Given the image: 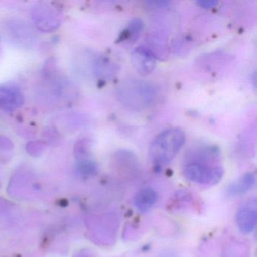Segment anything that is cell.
<instances>
[{"label": "cell", "mask_w": 257, "mask_h": 257, "mask_svg": "<svg viewBox=\"0 0 257 257\" xmlns=\"http://www.w3.org/2000/svg\"><path fill=\"white\" fill-rule=\"evenodd\" d=\"M219 162L220 151L218 147L197 146L185 156L182 172L191 183L200 186H215L222 180L225 173Z\"/></svg>", "instance_id": "6da1fadb"}, {"label": "cell", "mask_w": 257, "mask_h": 257, "mask_svg": "<svg viewBox=\"0 0 257 257\" xmlns=\"http://www.w3.org/2000/svg\"><path fill=\"white\" fill-rule=\"evenodd\" d=\"M118 101L130 110L142 111L153 106L158 96L156 85L139 79H127L117 88Z\"/></svg>", "instance_id": "7a4b0ae2"}, {"label": "cell", "mask_w": 257, "mask_h": 257, "mask_svg": "<svg viewBox=\"0 0 257 257\" xmlns=\"http://www.w3.org/2000/svg\"><path fill=\"white\" fill-rule=\"evenodd\" d=\"M186 143V135L179 127H171L161 132L153 139L149 148V157L156 170L162 169L176 157Z\"/></svg>", "instance_id": "3957f363"}, {"label": "cell", "mask_w": 257, "mask_h": 257, "mask_svg": "<svg viewBox=\"0 0 257 257\" xmlns=\"http://www.w3.org/2000/svg\"><path fill=\"white\" fill-rule=\"evenodd\" d=\"M31 18L37 29L43 32L56 31L62 22V13L55 6L46 2L37 3L31 10Z\"/></svg>", "instance_id": "277c9868"}, {"label": "cell", "mask_w": 257, "mask_h": 257, "mask_svg": "<svg viewBox=\"0 0 257 257\" xmlns=\"http://www.w3.org/2000/svg\"><path fill=\"white\" fill-rule=\"evenodd\" d=\"M24 103L25 96L19 87L10 84L0 85V113H13Z\"/></svg>", "instance_id": "5b68a950"}, {"label": "cell", "mask_w": 257, "mask_h": 257, "mask_svg": "<svg viewBox=\"0 0 257 257\" xmlns=\"http://www.w3.org/2000/svg\"><path fill=\"white\" fill-rule=\"evenodd\" d=\"M257 201L255 198H250L243 203L236 214V222L239 231L243 234L253 232L257 223Z\"/></svg>", "instance_id": "8992f818"}, {"label": "cell", "mask_w": 257, "mask_h": 257, "mask_svg": "<svg viewBox=\"0 0 257 257\" xmlns=\"http://www.w3.org/2000/svg\"><path fill=\"white\" fill-rule=\"evenodd\" d=\"M157 59L156 55L147 46H138L131 54L132 65L141 76H147L155 70Z\"/></svg>", "instance_id": "52a82bcc"}, {"label": "cell", "mask_w": 257, "mask_h": 257, "mask_svg": "<svg viewBox=\"0 0 257 257\" xmlns=\"http://www.w3.org/2000/svg\"><path fill=\"white\" fill-rule=\"evenodd\" d=\"M159 195L157 192L151 187L140 189L134 198L135 208L142 213H148L157 202Z\"/></svg>", "instance_id": "ba28073f"}, {"label": "cell", "mask_w": 257, "mask_h": 257, "mask_svg": "<svg viewBox=\"0 0 257 257\" xmlns=\"http://www.w3.org/2000/svg\"><path fill=\"white\" fill-rule=\"evenodd\" d=\"M255 173H246L227 187V195L229 197H238L247 193L255 186Z\"/></svg>", "instance_id": "9c48e42d"}, {"label": "cell", "mask_w": 257, "mask_h": 257, "mask_svg": "<svg viewBox=\"0 0 257 257\" xmlns=\"http://www.w3.org/2000/svg\"><path fill=\"white\" fill-rule=\"evenodd\" d=\"M144 28V21L140 18L132 19L125 29L121 32L118 41L135 42L138 40Z\"/></svg>", "instance_id": "30bf717a"}, {"label": "cell", "mask_w": 257, "mask_h": 257, "mask_svg": "<svg viewBox=\"0 0 257 257\" xmlns=\"http://www.w3.org/2000/svg\"><path fill=\"white\" fill-rule=\"evenodd\" d=\"M246 247L243 243H232L225 250L224 257H246Z\"/></svg>", "instance_id": "8fae6325"}, {"label": "cell", "mask_w": 257, "mask_h": 257, "mask_svg": "<svg viewBox=\"0 0 257 257\" xmlns=\"http://www.w3.org/2000/svg\"><path fill=\"white\" fill-rule=\"evenodd\" d=\"M196 4L202 8L211 9L217 5L218 1H216V0H200V1H197Z\"/></svg>", "instance_id": "7c38bea8"}, {"label": "cell", "mask_w": 257, "mask_h": 257, "mask_svg": "<svg viewBox=\"0 0 257 257\" xmlns=\"http://www.w3.org/2000/svg\"><path fill=\"white\" fill-rule=\"evenodd\" d=\"M157 257H177V255L172 251H165L159 254Z\"/></svg>", "instance_id": "4fadbf2b"}]
</instances>
